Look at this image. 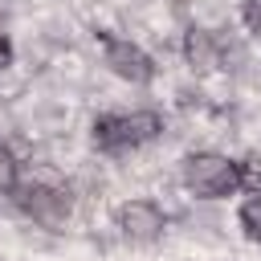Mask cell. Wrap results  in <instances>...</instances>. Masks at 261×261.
Masks as SVG:
<instances>
[{
  "label": "cell",
  "instance_id": "cell-1",
  "mask_svg": "<svg viewBox=\"0 0 261 261\" xmlns=\"http://www.w3.org/2000/svg\"><path fill=\"white\" fill-rule=\"evenodd\" d=\"M163 135V118L155 110H135V114H102L94 118V147L98 151H130Z\"/></svg>",
  "mask_w": 261,
  "mask_h": 261
},
{
  "label": "cell",
  "instance_id": "cell-2",
  "mask_svg": "<svg viewBox=\"0 0 261 261\" xmlns=\"http://www.w3.org/2000/svg\"><path fill=\"white\" fill-rule=\"evenodd\" d=\"M184 184L204 196V200H220L228 196L232 188H241V175H237V159L228 155H216V151H196L184 159Z\"/></svg>",
  "mask_w": 261,
  "mask_h": 261
},
{
  "label": "cell",
  "instance_id": "cell-3",
  "mask_svg": "<svg viewBox=\"0 0 261 261\" xmlns=\"http://www.w3.org/2000/svg\"><path fill=\"white\" fill-rule=\"evenodd\" d=\"M16 208L24 212V216H33L37 224H45V228H57V224H65L69 220V196L61 192V188H45V184H24V188H16Z\"/></svg>",
  "mask_w": 261,
  "mask_h": 261
},
{
  "label": "cell",
  "instance_id": "cell-4",
  "mask_svg": "<svg viewBox=\"0 0 261 261\" xmlns=\"http://www.w3.org/2000/svg\"><path fill=\"white\" fill-rule=\"evenodd\" d=\"M102 53H106L110 73H118V77L130 82V86H147V82L155 77V61H151L135 41H122V37L102 33Z\"/></svg>",
  "mask_w": 261,
  "mask_h": 261
},
{
  "label": "cell",
  "instance_id": "cell-5",
  "mask_svg": "<svg viewBox=\"0 0 261 261\" xmlns=\"http://www.w3.org/2000/svg\"><path fill=\"white\" fill-rule=\"evenodd\" d=\"M118 228H122L126 241L147 245V241H155V237L163 232V212H159L151 200H130V204L118 208Z\"/></svg>",
  "mask_w": 261,
  "mask_h": 261
},
{
  "label": "cell",
  "instance_id": "cell-6",
  "mask_svg": "<svg viewBox=\"0 0 261 261\" xmlns=\"http://www.w3.org/2000/svg\"><path fill=\"white\" fill-rule=\"evenodd\" d=\"M220 37L216 33H208V29H192L188 33V41H184V53H188V61L192 65H200V69H212V65H220Z\"/></svg>",
  "mask_w": 261,
  "mask_h": 261
},
{
  "label": "cell",
  "instance_id": "cell-7",
  "mask_svg": "<svg viewBox=\"0 0 261 261\" xmlns=\"http://www.w3.org/2000/svg\"><path fill=\"white\" fill-rule=\"evenodd\" d=\"M237 175H241V188H245V192L261 196V155L241 159V163H237Z\"/></svg>",
  "mask_w": 261,
  "mask_h": 261
},
{
  "label": "cell",
  "instance_id": "cell-8",
  "mask_svg": "<svg viewBox=\"0 0 261 261\" xmlns=\"http://www.w3.org/2000/svg\"><path fill=\"white\" fill-rule=\"evenodd\" d=\"M241 228L249 232V241L261 245V196H253V200L241 204Z\"/></svg>",
  "mask_w": 261,
  "mask_h": 261
},
{
  "label": "cell",
  "instance_id": "cell-9",
  "mask_svg": "<svg viewBox=\"0 0 261 261\" xmlns=\"http://www.w3.org/2000/svg\"><path fill=\"white\" fill-rule=\"evenodd\" d=\"M16 188H20L16 184V159L8 147H0V192H16Z\"/></svg>",
  "mask_w": 261,
  "mask_h": 261
},
{
  "label": "cell",
  "instance_id": "cell-10",
  "mask_svg": "<svg viewBox=\"0 0 261 261\" xmlns=\"http://www.w3.org/2000/svg\"><path fill=\"white\" fill-rule=\"evenodd\" d=\"M241 16L253 33H261V0H241Z\"/></svg>",
  "mask_w": 261,
  "mask_h": 261
},
{
  "label": "cell",
  "instance_id": "cell-11",
  "mask_svg": "<svg viewBox=\"0 0 261 261\" xmlns=\"http://www.w3.org/2000/svg\"><path fill=\"white\" fill-rule=\"evenodd\" d=\"M12 61V41H8V33H0V69Z\"/></svg>",
  "mask_w": 261,
  "mask_h": 261
}]
</instances>
